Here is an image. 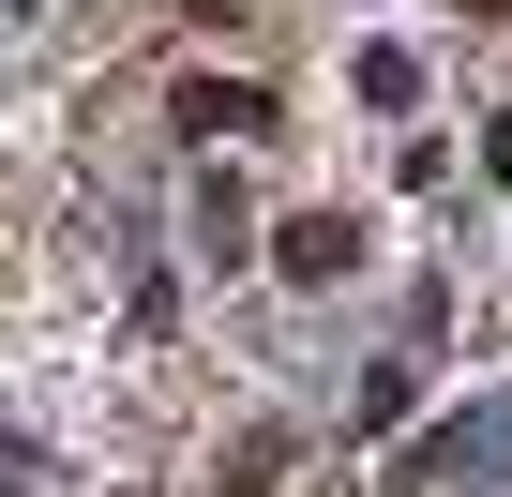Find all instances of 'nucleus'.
<instances>
[{"mask_svg":"<svg viewBox=\"0 0 512 497\" xmlns=\"http://www.w3.org/2000/svg\"><path fill=\"white\" fill-rule=\"evenodd\" d=\"M181 16H211V31H226V16H256V0H181Z\"/></svg>","mask_w":512,"mask_h":497,"instance_id":"3","label":"nucleus"},{"mask_svg":"<svg viewBox=\"0 0 512 497\" xmlns=\"http://www.w3.org/2000/svg\"><path fill=\"white\" fill-rule=\"evenodd\" d=\"M347 257H362V226H347V211H302V226H287V272H302V287H332Z\"/></svg>","mask_w":512,"mask_h":497,"instance_id":"1","label":"nucleus"},{"mask_svg":"<svg viewBox=\"0 0 512 497\" xmlns=\"http://www.w3.org/2000/svg\"><path fill=\"white\" fill-rule=\"evenodd\" d=\"M256 121H272V91H226V76L181 91V136H256Z\"/></svg>","mask_w":512,"mask_h":497,"instance_id":"2","label":"nucleus"}]
</instances>
